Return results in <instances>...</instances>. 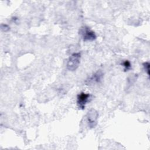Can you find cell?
Instances as JSON below:
<instances>
[{"label":"cell","instance_id":"6da1fadb","mask_svg":"<svg viewBox=\"0 0 150 150\" xmlns=\"http://www.w3.org/2000/svg\"><path fill=\"white\" fill-rule=\"evenodd\" d=\"M81 53L80 52L73 53L69 57L67 63V68L70 71L77 69L80 62Z\"/></svg>","mask_w":150,"mask_h":150},{"label":"cell","instance_id":"7a4b0ae2","mask_svg":"<svg viewBox=\"0 0 150 150\" xmlns=\"http://www.w3.org/2000/svg\"><path fill=\"white\" fill-rule=\"evenodd\" d=\"M98 117V112L93 109H90L87 114V121L88 123V125L90 128H94L97 124V120Z\"/></svg>","mask_w":150,"mask_h":150},{"label":"cell","instance_id":"3957f363","mask_svg":"<svg viewBox=\"0 0 150 150\" xmlns=\"http://www.w3.org/2000/svg\"><path fill=\"white\" fill-rule=\"evenodd\" d=\"M80 32L83 36L84 41H92L96 39V35L94 33V32L91 30L88 27L85 26L81 28Z\"/></svg>","mask_w":150,"mask_h":150},{"label":"cell","instance_id":"277c9868","mask_svg":"<svg viewBox=\"0 0 150 150\" xmlns=\"http://www.w3.org/2000/svg\"><path fill=\"white\" fill-rule=\"evenodd\" d=\"M90 95L88 93L81 92L77 95V103L80 109L83 110L85 108L86 104L88 101Z\"/></svg>","mask_w":150,"mask_h":150},{"label":"cell","instance_id":"5b68a950","mask_svg":"<svg viewBox=\"0 0 150 150\" xmlns=\"http://www.w3.org/2000/svg\"><path fill=\"white\" fill-rule=\"evenodd\" d=\"M103 74L100 71H97L95 74H94L91 79H90V81H94V82H99L101 78H102Z\"/></svg>","mask_w":150,"mask_h":150},{"label":"cell","instance_id":"8992f818","mask_svg":"<svg viewBox=\"0 0 150 150\" xmlns=\"http://www.w3.org/2000/svg\"><path fill=\"white\" fill-rule=\"evenodd\" d=\"M121 64L124 67V70L125 71H128V70H129L131 67V63L129 62V60H126L124 62H123Z\"/></svg>","mask_w":150,"mask_h":150},{"label":"cell","instance_id":"52a82bcc","mask_svg":"<svg viewBox=\"0 0 150 150\" xmlns=\"http://www.w3.org/2000/svg\"><path fill=\"white\" fill-rule=\"evenodd\" d=\"M144 69L146 71V72L147 73V74L149 75V62H145L144 64Z\"/></svg>","mask_w":150,"mask_h":150},{"label":"cell","instance_id":"ba28073f","mask_svg":"<svg viewBox=\"0 0 150 150\" xmlns=\"http://www.w3.org/2000/svg\"><path fill=\"white\" fill-rule=\"evenodd\" d=\"M1 28H2V30H4L5 32H6V31H7V30H8L9 29V26L8 25H2Z\"/></svg>","mask_w":150,"mask_h":150}]
</instances>
